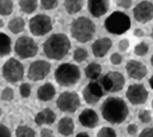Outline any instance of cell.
I'll return each mask as SVG.
<instances>
[{"label":"cell","instance_id":"obj_1","mask_svg":"<svg viewBox=\"0 0 153 137\" xmlns=\"http://www.w3.org/2000/svg\"><path fill=\"white\" fill-rule=\"evenodd\" d=\"M101 113L105 121L113 124H120L128 118L129 109L122 98L108 97L103 102Z\"/></svg>","mask_w":153,"mask_h":137},{"label":"cell","instance_id":"obj_2","mask_svg":"<svg viewBox=\"0 0 153 137\" xmlns=\"http://www.w3.org/2000/svg\"><path fill=\"white\" fill-rule=\"evenodd\" d=\"M71 49V42L68 36L64 33H55L51 34L48 39L44 42V53L51 59H64Z\"/></svg>","mask_w":153,"mask_h":137},{"label":"cell","instance_id":"obj_3","mask_svg":"<svg viewBox=\"0 0 153 137\" xmlns=\"http://www.w3.org/2000/svg\"><path fill=\"white\" fill-rule=\"evenodd\" d=\"M70 32L73 39L81 44H86L94 38V34L96 32L95 23L85 16L76 17L71 23Z\"/></svg>","mask_w":153,"mask_h":137},{"label":"cell","instance_id":"obj_4","mask_svg":"<svg viewBox=\"0 0 153 137\" xmlns=\"http://www.w3.org/2000/svg\"><path fill=\"white\" fill-rule=\"evenodd\" d=\"M55 80L62 87H71L74 86L80 80L81 73L79 67L71 63H63L55 70L54 73Z\"/></svg>","mask_w":153,"mask_h":137},{"label":"cell","instance_id":"obj_5","mask_svg":"<svg viewBox=\"0 0 153 137\" xmlns=\"http://www.w3.org/2000/svg\"><path fill=\"white\" fill-rule=\"evenodd\" d=\"M131 22L129 16L122 12H113L104 22V27L108 32L120 36L130 29Z\"/></svg>","mask_w":153,"mask_h":137},{"label":"cell","instance_id":"obj_6","mask_svg":"<svg viewBox=\"0 0 153 137\" xmlns=\"http://www.w3.org/2000/svg\"><path fill=\"white\" fill-rule=\"evenodd\" d=\"M2 76L7 82L15 84L23 79L24 76V67L22 63L15 59H9L2 65Z\"/></svg>","mask_w":153,"mask_h":137},{"label":"cell","instance_id":"obj_7","mask_svg":"<svg viewBox=\"0 0 153 137\" xmlns=\"http://www.w3.org/2000/svg\"><path fill=\"white\" fill-rule=\"evenodd\" d=\"M14 50L21 59H31L38 54V45L32 38L22 36L16 40Z\"/></svg>","mask_w":153,"mask_h":137},{"label":"cell","instance_id":"obj_8","mask_svg":"<svg viewBox=\"0 0 153 137\" xmlns=\"http://www.w3.org/2000/svg\"><path fill=\"white\" fill-rule=\"evenodd\" d=\"M29 29L30 32L36 36V37H42L51 32L53 29V23L51 19L48 15L45 14H38L36 16H33L29 21Z\"/></svg>","mask_w":153,"mask_h":137},{"label":"cell","instance_id":"obj_9","mask_svg":"<svg viewBox=\"0 0 153 137\" xmlns=\"http://www.w3.org/2000/svg\"><path fill=\"white\" fill-rule=\"evenodd\" d=\"M100 84L103 87L104 91L108 93H118L125 86V77L120 72L111 71L106 73L105 76H103L98 79Z\"/></svg>","mask_w":153,"mask_h":137},{"label":"cell","instance_id":"obj_10","mask_svg":"<svg viewBox=\"0 0 153 137\" xmlns=\"http://www.w3.org/2000/svg\"><path fill=\"white\" fill-rule=\"evenodd\" d=\"M81 104L79 95L74 91H64L58 96L56 101V106L58 110L65 113H73L76 112Z\"/></svg>","mask_w":153,"mask_h":137},{"label":"cell","instance_id":"obj_11","mask_svg":"<svg viewBox=\"0 0 153 137\" xmlns=\"http://www.w3.org/2000/svg\"><path fill=\"white\" fill-rule=\"evenodd\" d=\"M51 65L47 61H34L29 66L27 78L32 81H40L49 74Z\"/></svg>","mask_w":153,"mask_h":137},{"label":"cell","instance_id":"obj_12","mask_svg":"<svg viewBox=\"0 0 153 137\" xmlns=\"http://www.w3.org/2000/svg\"><path fill=\"white\" fill-rule=\"evenodd\" d=\"M103 95H104V89L97 79L90 81L82 90V96L85 102L90 105L96 104L102 98Z\"/></svg>","mask_w":153,"mask_h":137},{"label":"cell","instance_id":"obj_13","mask_svg":"<svg viewBox=\"0 0 153 137\" xmlns=\"http://www.w3.org/2000/svg\"><path fill=\"white\" fill-rule=\"evenodd\" d=\"M126 97L133 105H140L144 104L147 101L149 93L142 84H134L128 87Z\"/></svg>","mask_w":153,"mask_h":137},{"label":"cell","instance_id":"obj_14","mask_svg":"<svg viewBox=\"0 0 153 137\" xmlns=\"http://www.w3.org/2000/svg\"><path fill=\"white\" fill-rule=\"evenodd\" d=\"M134 17L137 22L146 23L153 19V4L151 1L143 0L134 8Z\"/></svg>","mask_w":153,"mask_h":137},{"label":"cell","instance_id":"obj_15","mask_svg":"<svg viewBox=\"0 0 153 137\" xmlns=\"http://www.w3.org/2000/svg\"><path fill=\"white\" fill-rule=\"evenodd\" d=\"M126 71H127V74L131 79L142 80L143 78H145V76L147 74V67L142 62L130 59L126 65Z\"/></svg>","mask_w":153,"mask_h":137},{"label":"cell","instance_id":"obj_16","mask_svg":"<svg viewBox=\"0 0 153 137\" xmlns=\"http://www.w3.org/2000/svg\"><path fill=\"white\" fill-rule=\"evenodd\" d=\"M88 12L94 17H102L104 14L108 13L110 8V0H88Z\"/></svg>","mask_w":153,"mask_h":137},{"label":"cell","instance_id":"obj_17","mask_svg":"<svg viewBox=\"0 0 153 137\" xmlns=\"http://www.w3.org/2000/svg\"><path fill=\"white\" fill-rule=\"evenodd\" d=\"M112 47V40L110 38H100L91 45L93 55L95 57H104Z\"/></svg>","mask_w":153,"mask_h":137},{"label":"cell","instance_id":"obj_18","mask_svg":"<svg viewBox=\"0 0 153 137\" xmlns=\"http://www.w3.org/2000/svg\"><path fill=\"white\" fill-rule=\"evenodd\" d=\"M79 121L81 126L86 128H95L98 124V116L93 109H85L80 114H79Z\"/></svg>","mask_w":153,"mask_h":137},{"label":"cell","instance_id":"obj_19","mask_svg":"<svg viewBox=\"0 0 153 137\" xmlns=\"http://www.w3.org/2000/svg\"><path fill=\"white\" fill-rule=\"evenodd\" d=\"M56 120V114L51 109H44L42 111L37 113V116L34 118V121L38 126H42V124H53Z\"/></svg>","mask_w":153,"mask_h":137},{"label":"cell","instance_id":"obj_20","mask_svg":"<svg viewBox=\"0 0 153 137\" xmlns=\"http://www.w3.org/2000/svg\"><path fill=\"white\" fill-rule=\"evenodd\" d=\"M55 94H56V89L51 82H47V84H44L42 86H40L38 88V90H37V96L42 102L51 101L55 96Z\"/></svg>","mask_w":153,"mask_h":137},{"label":"cell","instance_id":"obj_21","mask_svg":"<svg viewBox=\"0 0 153 137\" xmlns=\"http://www.w3.org/2000/svg\"><path fill=\"white\" fill-rule=\"evenodd\" d=\"M58 133L62 136H70L72 135V133L74 131V122L73 120L69 117H64L59 120L57 126Z\"/></svg>","mask_w":153,"mask_h":137},{"label":"cell","instance_id":"obj_22","mask_svg":"<svg viewBox=\"0 0 153 137\" xmlns=\"http://www.w3.org/2000/svg\"><path fill=\"white\" fill-rule=\"evenodd\" d=\"M12 52V40L5 34L0 33V57H5Z\"/></svg>","mask_w":153,"mask_h":137},{"label":"cell","instance_id":"obj_23","mask_svg":"<svg viewBox=\"0 0 153 137\" xmlns=\"http://www.w3.org/2000/svg\"><path fill=\"white\" fill-rule=\"evenodd\" d=\"M83 7V0H64V8L68 14H76Z\"/></svg>","mask_w":153,"mask_h":137},{"label":"cell","instance_id":"obj_24","mask_svg":"<svg viewBox=\"0 0 153 137\" xmlns=\"http://www.w3.org/2000/svg\"><path fill=\"white\" fill-rule=\"evenodd\" d=\"M102 73V66L97 63H90L86 66L85 69V74L88 79H91V80H96V79L100 78Z\"/></svg>","mask_w":153,"mask_h":137},{"label":"cell","instance_id":"obj_25","mask_svg":"<svg viewBox=\"0 0 153 137\" xmlns=\"http://www.w3.org/2000/svg\"><path fill=\"white\" fill-rule=\"evenodd\" d=\"M19 9L25 14L33 13L38 7V0H19Z\"/></svg>","mask_w":153,"mask_h":137},{"label":"cell","instance_id":"obj_26","mask_svg":"<svg viewBox=\"0 0 153 137\" xmlns=\"http://www.w3.org/2000/svg\"><path fill=\"white\" fill-rule=\"evenodd\" d=\"M24 26H25V21L22 17H15V19L9 21V23H8V29L14 34H17L21 31H23Z\"/></svg>","mask_w":153,"mask_h":137},{"label":"cell","instance_id":"obj_27","mask_svg":"<svg viewBox=\"0 0 153 137\" xmlns=\"http://www.w3.org/2000/svg\"><path fill=\"white\" fill-rule=\"evenodd\" d=\"M16 137H36V131L29 126H19L15 131Z\"/></svg>","mask_w":153,"mask_h":137},{"label":"cell","instance_id":"obj_28","mask_svg":"<svg viewBox=\"0 0 153 137\" xmlns=\"http://www.w3.org/2000/svg\"><path fill=\"white\" fill-rule=\"evenodd\" d=\"M14 4L12 0H0V15L9 16L13 13Z\"/></svg>","mask_w":153,"mask_h":137},{"label":"cell","instance_id":"obj_29","mask_svg":"<svg viewBox=\"0 0 153 137\" xmlns=\"http://www.w3.org/2000/svg\"><path fill=\"white\" fill-rule=\"evenodd\" d=\"M87 57H88V53L85 48H81V47L76 48L74 53H73V59L76 61V63H82Z\"/></svg>","mask_w":153,"mask_h":137},{"label":"cell","instance_id":"obj_30","mask_svg":"<svg viewBox=\"0 0 153 137\" xmlns=\"http://www.w3.org/2000/svg\"><path fill=\"white\" fill-rule=\"evenodd\" d=\"M134 52L137 56H145L149 53V45L146 42H140L138 45L135 46Z\"/></svg>","mask_w":153,"mask_h":137},{"label":"cell","instance_id":"obj_31","mask_svg":"<svg viewBox=\"0 0 153 137\" xmlns=\"http://www.w3.org/2000/svg\"><path fill=\"white\" fill-rule=\"evenodd\" d=\"M97 137H117L115 130L111 127H103L97 133Z\"/></svg>","mask_w":153,"mask_h":137},{"label":"cell","instance_id":"obj_32","mask_svg":"<svg viewBox=\"0 0 153 137\" xmlns=\"http://www.w3.org/2000/svg\"><path fill=\"white\" fill-rule=\"evenodd\" d=\"M138 119L143 124H150L151 120H152V116H151L149 110H140L138 112Z\"/></svg>","mask_w":153,"mask_h":137},{"label":"cell","instance_id":"obj_33","mask_svg":"<svg viewBox=\"0 0 153 137\" xmlns=\"http://www.w3.org/2000/svg\"><path fill=\"white\" fill-rule=\"evenodd\" d=\"M14 98V90L10 87H6L4 90L1 91V99L6 101V102H10Z\"/></svg>","mask_w":153,"mask_h":137},{"label":"cell","instance_id":"obj_34","mask_svg":"<svg viewBox=\"0 0 153 137\" xmlns=\"http://www.w3.org/2000/svg\"><path fill=\"white\" fill-rule=\"evenodd\" d=\"M40 1H41L42 8L46 10H51V9L56 8L58 2V0H40Z\"/></svg>","mask_w":153,"mask_h":137},{"label":"cell","instance_id":"obj_35","mask_svg":"<svg viewBox=\"0 0 153 137\" xmlns=\"http://www.w3.org/2000/svg\"><path fill=\"white\" fill-rule=\"evenodd\" d=\"M19 94L23 98H27L31 94V86L29 84H22L19 86Z\"/></svg>","mask_w":153,"mask_h":137},{"label":"cell","instance_id":"obj_36","mask_svg":"<svg viewBox=\"0 0 153 137\" xmlns=\"http://www.w3.org/2000/svg\"><path fill=\"white\" fill-rule=\"evenodd\" d=\"M110 61L113 65H120L122 63V56L119 54V53H113L110 57Z\"/></svg>","mask_w":153,"mask_h":137},{"label":"cell","instance_id":"obj_37","mask_svg":"<svg viewBox=\"0 0 153 137\" xmlns=\"http://www.w3.org/2000/svg\"><path fill=\"white\" fill-rule=\"evenodd\" d=\"M115 4H117V6L121 7V8L129 9V8L131 7L133 1H131V0H115Z\"/></svg>","mask_w":153,"mask_h":137},{"label":"cell","instance_id":"obj_38","mask_svg":"<svg viewBox=\"0 0 153 137\" xmlns=\"http://www.w3.org/2000/svg\"><path fill=\"white\" fill-rule=\"evenodd\" d=\"M0 137H12V134H10V130L8 129V127L2 124H0Z\"/></svg>","mask_w":153,"mask_h":137},{"label":"cell","instance_id":"obj_39","mask_svg":"<svg viewBox=\"0 0 153 137\" xmlns=\"http://www.w3.org/2000/svg\"><path fill=\"white\" fill-rule=\"evenodd\" d=\"M119 50H121V52H126L128 48H129V40L128 39H121L119 41Z\"/></svg>","mask_w":153,"mask_h":137},{"label":"cell","instance_id":"obj_40","mask_svg":"<svg viewBox=\"0 0 153 137\" xmlns=\"http://www.w3.org/2000/svg\"><path fill=\"white\" fill-rule=\"evenodd\" d=\"M138 137H153V128L152 127H147L145 129H143Z\"/></svg>","mask_w":153,"mask_h":137},{"label":"cell","instance_id":"obj_41","mask_svg":"<svg viewBox=\"0 0 153 137\" xmlns=\"http://www.w3.org/2000/svg\"><path fill=\"white\" fill-rule=\"evenodd\" d=\"M138 131V127L136 126L135 124H129L127 127V133L129 134V135H136V133Z\"/></svg>","mask_w":153,"mask_h":137},{"label":"cell","instance_id":"obj_42","mask_svg":"<svg viewBox=\"0 0 153 137\" xmlns=\"http://www.w3.org/2000/svg\"><path fill=\"white\" fill-rule=\"evenodd\" d=\"M40 137H54V133L48 128H42L40 133Z\"/></svg>","mask_w":153,"mask_h":137},{"label":"cell","instance_id":"obj_43","mask_svg":"<svg viewBox=\"0 0 153 137\" xmlns=\"http://www.w3.org/2000/svg\"><path fill=\"white\" fill-rule=\"evenodd\" d=\"M134 36L135 37H143V36H144V32H143V30H140V29H136L134 31Z\"/></svg>","mask_w":153,"mask_h":137},{"label":"cell","instance_id":"obj_44","mask_svg":"<svg viewBox=\"0 0 153 137\" xmlns=\"http://www.w3.org/2000/svg\"><path fill=\"white\" fill-rule=\"evenodd\" d=\"M76 137H90L87 133H79V134H76Z\"/></svg>","mask_w":153,"mask_h":137},{"label":"cell","instance_id":"obj_45","mask_svg":"<svg viewBox=\"0 0 153 137\" xmlns=\"http://www.w3.org/2000/svg\"><path fill=\"white\" fill-rule=\"evenodd\" d=\"M149 85H150V87L152 88V90H153V76L149 79Z\"/></svg>","mask_w":153,"mask_h":137},{"label":"cell","instance_id":"obj_46","mask_svg":"<svg viewBox=\"0 0 153 137\" xmlns=\"http://www.w3.org/2000/svg\"><path fill=\"white\" fill-rule=\"evenodd\" d=\"M2 26H4V21L0 20V27H2Z\"/></svg>","mask_w":153,"mask_h":137},{"label":"cell","instance_id":"obj_47","mask_svg":"<svg viewBox=\"0 0 153 137\" xmlns=\"http://www.w3.org/2000/svg\"><path fill=\"white\" fill-rule=\"evenodd\" d=\"M151 64H152V66H153V55H152V57H151Z\"/></svg>","mask_w":153,"mask_h":137},{"label":"cell","instance_id":"obj_48","mask_svg":"<svg viewBox=\"0 0 153 137\" xmlns=\"http://www.w3.org/2000/svg\"><path fill=\"white\" fill-rule=\"evenodd\" d=\"M1 114H2V111H1V107H0V117H1Z\"/></svg>","mask_w":153,"mask_h":137},{"label":"cell","instance_id":"obj_49","mask_svg":"<svg viewBox=\"0 0 153 137\" xmlns=\"http://www.w3.org/2000/svg\"><path fill=\"white\" fill-rule=\"evenodd\" d=\"M151 106H152V109H153V99H152V102H151Z\"/></svg>","mask_w":153,"mask_h":137},{"label":"cell","instance_id":"obj_50","mask_svg":"<svg viewBox=\"0 0 153 137\" xmlns=\"http://www.w3.org/2000/svg\"><path fill=\"white\" fill-rule=\"evenodd\" d=\"M152 39H153V30H152Z\"/></svg>","mask_w":153,"mask_h":137}]
</instances>
